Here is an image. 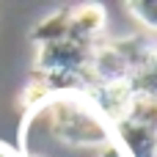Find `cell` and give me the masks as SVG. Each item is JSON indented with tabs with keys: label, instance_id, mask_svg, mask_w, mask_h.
I'll return each mask as SVG.
<instances>
[{
	"label": "cell",
	"instance_id": "obj_1",
	"mask_svg": "<svg viewBox=\"0 0 157 157\" xmlns=\"http://www.w3.org/2000/svg\"><path fill=\"white\" fill-rule=\"evenodd\" d=\"M91 47L86 41L63 39V41H50L39 44L36 52V72L50 77V75H69V72H83L91 58Z\"/></svg>",
	"mask_w": 157,
	"mask_h": 157
},
{
	"label": "cell",
	"instance_id": "obj_2",
	"mask_svg": "<svg viewBox=\"0 0 157 157\" xmlns=\"http://www.w3.org/2000/svg\"><path fill=\"white\" fill-rule=\"evenodd\" d=\"M113 132V144L121 149L124 157H155L157 152V132L132 121V119H121L119 124L110 127Z\"/></svg>",
	"mask_w": 157,
	"mask_h": 157
},
{
	"label": "cell",
	"instance_id": "obj_3",
	"mask_svg": "<svg viewBox=\"0 0 157 157\" xmlns=\"http://www.w3.org/2000/svg\"><path fill=\"white\" fill-rule=\"evenodd\" d=\"M105 8L99 3H86V6H77L72 8V19H69V39L75 41H86V44H94L99 39V33L105 30Z\"/></svg>",
	"mask_w": 157,
	"mask_h": 157
},
{
	"label": "cell",
	"instance_id": "obj_4",
	"mask_svg": "<svg viewBox=\"0 0 157 157\" xmlns=\"http://www.w3.org/2000/svg\"><path fill=\"white\" fill-rule=\"evenodd\" d=\"M69 19H72V8H69V6H61L58 11H52L50 17H44V19L30 30V39H33L36 44L63 41V39H69Z\"/></svg>",
	"mask_w": 157,
	"mask_h": 157
},
{
	"label": "cell",
	"instance_id": "obj_5",
	"mask_svg": "<svg viewBox=\"0 0 157 157\" xmlns=\"http://www.w3.org/2000/svg\"><path fill=\"white\" fill-rule=\"evenodd\" d=\"M52 97V88L47 86V80L36 72V77L30 80V83H25V91H22V97H19V105H22V110H36L39 105H44L47 99Z\"/></svg>",
	"mask_w": 157,
	"mask_h": 157
},
{
	"label": "cell",
	"instance_id": "obj_6",
	"mask_svg": "<svg viewBox=\"0 0 157 157\" xmlns=\"http://www.w3.org/2000/svg\"><path fill=\"white\" fill-rule=\"evenodd\" d=\"M132 121L149 127L157 132V99H144V97H132V105H130V116Z\"/></svg>",
	"mask_w": 157,
	"mask_h": 157
},
{
	"label": "cell",
	"instance_id": "obj_7",
	"mask_svg": "<svg viewBox=\"0 0 157 157\" xmlns=\"http://www.w3.org/2000/svg\"><path fill=\"white\" fill-rule=\"evenodd\" d=\"M127 11L149 30H157V0H141V3H127Z\"/></svg>",
	"mask_w": 157,
	"mask_h": 157
},
{
	"label": "cell",
	"instance_id": "obj_8",
	"mask_svg": "<svg viewBox=\"0 0 157 157\" xmlns=\"http://www.w3.org/2000/svg\"><path fill=\"white\" fill-rule=\"evenodd\" d=\"M97 157H124V155H121V149H119V146L110 141L108 146H102V149L97 152Z\"/></svg>",
	"mask_w": 157,
	"mask_h": 157
},
{
	"label": "cell",
	"instance_id": "obj_9",
	"mask_svg": "<svg viewBox=\"0 0 157 157\" xmlns=\"http://www.w3.org/2000/svg\"><path fill=\"white\" fill-rule=\"evenodd\" d=\"M0 157H19L11 146H6V144H0Z\"/></svg>",
	"mask_w": 157,
	"mask_h": 157
},
{
	"label": "cell",
	"instance_id": "obj_10",
	"mask_svg": "<svg viewBox=\"0 0 157 157\" xmlns=\"http://www.w3.org/2000/svg\"><path fill=\"white\" fill-rule=\"evenodd\" d=\"M155 157H157V152H155Z\"/></svg>",
	"mask_w": 157,
	"mask_h": 157
}]
</instances>
